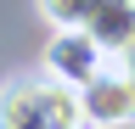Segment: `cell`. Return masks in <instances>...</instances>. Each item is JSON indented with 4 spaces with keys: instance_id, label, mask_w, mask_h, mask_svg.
<instances>
[{
    "instance_id": "cell-4",
    "label": "cell",
    "mask_w": 135,
    "mask_h": 129,
    "mask_svg": "<svg viewBox=\"0 0 135 129\" xmlns=\"http://www.w3.org/2000/svg\"><path fill=\"white\" fill-rule=\"evenodd\" d=\"M84 34H90L107 56H118L129 45V34H135V0H90V11H84Z\"/></svg>"
},
{
    "instance_id": "cell-5",
    "label": "cell",
    "mask_w": 135,
    "mask_h": 129,
    "mask_svg": "<svg viewBox=\"0 0 135 129\" xmlns=\"http://www.w3.org/2000/svg\"><path fill=\"white\" fill-rule=\"evenodd\" d=\"M34 6H40V17L51 28H79L84 11H90V0H34Z\"/></svg>"
},
{
    "instance_id": "cell-6",
    "label": "cell",
    "mask_w": 135,
    "mask_h": 129,
    "mask_svg": "<svg viewBox=\"0 0 135 129\" xmlns=\"http://www.w3.org/2000/svg\"><path fill=\"white\" fill-rule=\"evenodd\" d=\"M118 56H124V73H129V84H135V34H129V45H124Z\"/></svg>"
},
{
    "instance_id": "cell-3",
    "label": "cell",
    "mask_w": 135,
    "mask_h": 129,
    "mask_svg": "<svg viewBox=\"0 0 135 129\" xmlns=\"http://www.w3.org/2000/svg\"><path fill=\"white\" fill-rule=\"evenodd\" d=\"M107 68V51L84 34V28H56V34L45 39V56H40V73H51V79H62V84H84L90 73H101Z\"/></svg>"
},
{
    "instance_id": "cell-1",
    "label": "cell",
    "mask_w": 135,
    "mask_h": 129,
    "mask_svg": "<svg viewBox=\"0 0 135 129\" xmlns=\"http://www.w3.org/2000/svg\"><path fill=\"white\" fill-rule=\"evenodd\" d=\"M0 129H84L79 90L51 73H23L0 84Z\"/></svg>"
},
{
    "instance_id": "cell-2",
    "label": "cell",
    "mask_w": 135,
    "mask_h": 129,
    "mask_svg": "<svg viewBox=\"0 0 135 129\" xmlns=\"http://www.w3.org/2000/svg\"><path fill=\"white\" fill-rule=\"evenodd\" d=\"M79 118L90 129H118V123H135V84L124 68H101L79 84Z\"/></svg>"
}]
</instances>
